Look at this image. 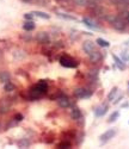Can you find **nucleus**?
<instances>
[{
  "mask_svg": "<svg viewBox=\"0 0 129 149\" xmlns=\"http://www.w3.org/2000/svg\"><path fill=\"white\" fill-rule=\"evenodd\" d=\"M110 3L115 6H122V0H110Z\"/></svg>",
  "mask_w": 129,
  "mask_h": 149,
  "instance_id": "nucleus-29",
  "label": "nucleus"
},
{
  "mask_svg": "<svg viewBox=\"0 0 129 149\" xmlns=\"http://www.w3.org/2000/svg\"><path fill=\"white\" fill-rule=\"evenodd\" d=\"M73 3L78 6H86L87 0H73Z\"/></svg>",
  "mask_w": 129,
  "mask_h": 149,
  "instance_id": "nucleus-27",
  "label": "nucleus"
},
{
  "mask_svg": "<svg viewBox=\"0 0 129 149\" xmlns=\"http://www.w3.org/2000/svg\"><path fill=\"white\" fill-rule=\"evenodd\" d=\"M60 63H61V66L66 67V68H75L78 66L77 62L73 59H71L69 56H62L60 59Z\"/></svg>",
  "mask_w": 129,
  "mask_h": 149,
  "instance_id": "nucleus-6",
  "label": "nucleus"
},
{
  "mask_svg": "<svg viewBox=\"0 0 129 149\" xmlns=\"http://www.w3.org/2000/svg\"><path fill=\"white\" fill-rule=\"evenodd\" d=\"M56 103H58V105L61 107V109H67L71 105V100L67 96H64V94H61L60 97L56 98Z\"/></svg>",
  "mask_w": 129,
  "mask_h": 149,
  "instance_id": "nucleus-7",
  "label": "nucleus"
},
{
  "mask_svg": "<svg viewBox=\"0 0 129 149\" xmlns=\"http://www.w3.org/2000/svg\"><path fill=\"white\" fill-rule=\"evenodd\" d=\"M10 80H11V74L7 72V70H1V72H0V81L5 84Z\"/></svg>",
  "mask_w": 129,
  "mask_h": 149,
  "instance_id": "nucleus-15",
  "label": "nucleus"
},
{
  "mask_svg": "<svg viewBox=\"0 0 129 149\" xmlns=\"http://www.w3.org/2000/svg\"><path fill=\"white\" fill-rule=\"evenodd\" d=\"M81 111L78 109V107H74V109H72V111H71V118L73 119V121H79V119H81Z\"/></svg>",
  "mask_w": 129,
  "mask_h": 149,
  "instance_id": "nucleus-13",
  "label": "nucleus"
},
{
  "mask_svg": "<svg viewBox=\"0 0 129 149\" xmlns=\"http://www.w3.org/2000/svg\"><path fill=\"white\" fill-rule=\"evenodd\" d=\"M88 78H90V80H97V79H98V69L90 70V73H88Z\"/></svg>",
  "mask_w": 129,
  "mask_h": 149,
  "instance_id": "nucleus-23",
  "label": "nucleus"
},
{
  "mask_svg": "<svg viewBox=\"0 0 129 149\" xmlns=\"http://www.w3.org/2000/svg\"><path fill=\"white\" fill-rule=\"evenodd\" d=\"M119 17L122 18L127 24H129V11L128 10H123V11H121L119 13Z\"/></svg>",
  "mask_w": 129,
  "mask_h": 149,
  "instance_id": "nucleus-21",
  "label": "nucleus"
},
{
  "mask_svg": "<svg viewBox=\"0 0 129 149\" xmlns=\"http://www.w3.org/2000/svg\"><path fill=\"white\" fill-rule=\"evenodd\" d=\"M128 87H129V81H128Z\"/></svg>",
  "mask_w": 129,
  "mask_h": 149,
  "instance_id": "nucleus-39",
  "label": "nucleus"
},
{
  "mask_svg": "<svg viewBox=\"0 0 129 149\" xmlns=\"http://www.w3.org/2000/svg\"><path fill=\"white\" fill-rule=\"evenodd\" d=\"M96 42H97L98 45L103 47V48H108V47H110V43L108 41H105V40H103V38H97Z\"/></svg>",
  "mask_w": 129,
  "mask_h": 149,
  "instance_id": "nucleus-22",
  "label": "nucleus"
},
{
  "mask_svg": "<svg viewBox=\"0 0 129 149\" xmlns=\"http://www.w3.org/2000/svg\"><path fill=\"white\" fill-rule=\"evenodd\" d=\"M122 60L123 61H129V53L128 51H124L122 54Z\"/></svg>",
  "mask_w": 129,
  "mask_h": 149,
  "instance_id": "nucleus-32",
  "label": "nucleus"
},
{
  "mask_svg": "<svg viewBox=\"0 0 129 149\" xmlns=\"http://www.w3.org/2000/svg\"><path fill=\"white\" fill-rule=\"evenodd\" d=\"M112 57H114V61H115V65L118 67V69L121 70H124L126 69V65H124V61L122 59H119L118 56H116V55H112Z\"/></svg>",
  "mask_w": 129,
  "mask_h": 149,
  "instance_id": "nucleus-14",
  "label": "nucleus"
},
{
  "mask_svg": "<svg viewBox=\"0 0 129 149\" xmlns=\"http://www.w3.org/2000/svg\"><path fill=\"white\" fill-rule=\"evenodd\" d=\"M16 90V86L11 82V81H7L4 84V91L5 92H13Z\"/></svg>",
  "mask_w": 129,
  "mask_h": 149,
  "instance_id": "nucleus-19",
  "label": "nucleus"
},
{
  "mask_svg": "<svg viewBox=\"0 0 129 149\" xmlns=\"http://www.w3.org/2000/svg\"><path fill=\"white\" fill-rule=\"evenodd\" d=\"M71 147V143L69 142H62L59 144V148H69Z\"/></svg>",
  "mask_w": 129,
  "mask_h": 149,
  "instance_id": "nucleus-31",
  "label": "nucleus"
},
{
  "mask_svg": "<svg viewBox=\"0 0 129 149\" xmlns=\"http://www.w3.org/2000/svg\"><path fill=\"white\" fill-rule=\"evenodd\" d=\"M58 16H59L60 18L66 19V20H77L75 17H73V16H69V14H67V13H58Z\"/></svg>",
  "mask_w": 129,
  "mask_h": 149,
  "instance_id": "nucleus-24",
  "label": "nucleus"
},
{
  "mask_svg": "<svg viewBox=\"0 0 129 149\" xmlns=\"http://www.w3.org/2000/svg\"><path fill=\"white\" fill-rule=\"evenodd\" d=\"M35 40L39 44H48L50 42V36L48 32H45V31H39V32L36 34Z\"/></svg>",
  "mask_w": 129,
  "mask_h": 149,
  "instance_id": "nucleus-4",
  "label": "nucleus"
},
{
  "mask_svg": "<svg viewBox=\"0 0 129 149\" xmlns=\"http://www.w3.org/2000/svg\"><path fill=\"white\" fill-rule=\"evenodd\" d=\"M34 17H35V16L32 14V12H29V13L24 14V19H25V20H32V19H34Z\"/></svg>",
  "mask_w": 129,
  "mask_h": 149,
  "instance_id": "nucleus-28",
  "label": "nucleus"
},
{
  "mask_svg": "<svg viewBox=\"0 0 129 149\" xmlns=\"http://www.w3.org/2000/svg\"><path fill=\"white\" fill-rule=\"evenodd\" d=\"M91 96V91H88L86 88H83V87H79L74 91V97L79 98V99H83V98H88Z\"/></svg>",
  "mask_w": 129,
  "mask_h": 149,
  "instance_id": "nucleus-8",
  "label": "nucleus"
},
{
  "mask_svg": "<svg viewBox=\"0 0 129 149\" xmlns=\"http://www.w3.org/2000/svg\"><path fill=\"white\" fill-rule=\"evenodd\" d=\"M122 99H123V96H121V97H118V98H117V99H116V100L114 101V104H118V103H119V101H121V100H122Z\"/></svg>",
  "mask_w": 129,
  "mask_h": 149,
  "instance_id": "nucleus-34",
  "label": "nucleus"
},
{
  "mask_svg": "<svg viewBox=\"0 0 129 149\" xmlns=\"http://www.w3.org/2000/svg\"><path fill=\"white\" fill-rule=\"evenodd\" d=\"M88 60H90L91 63H98L102 60V54L97 50H93L92 53L88 54Z\"/></svg>",
  "mask_w": 129,
  "mask_h": 149,
  "instance_id": "nucleus-9",
  "label": "nucleus"
},
{
  "mask_svg": "<svg viewBox=\"0 0 129 149\" xmlns=\"http://www.w3.org/2000/svg\"><path fill=\"white\" fill-rule=\"evenodd\" d=\"M35 26H36V25H35V23L32 22V20H25V23L23 24V29L25 30V31H28V32H29V31L34 30Z\"/></svg>",
  "mask_w": 129,
  "mask_h": 149,
  "instance_id": "nucleus-17",
  "label": "nucleus"
},
{
  "mask_svg": "<svg viewBox=\"0 0 129 149\" xmlns=\"http://www.w3.org/2000/svg\"><path fill=\"white\" fill-rule=\"evenodd\" d=\"M23 1H24V3H31L32 0H23Z\"/></svg>",
  "mask_w": 129,
  "mask_h": 149,
  "instance_id": "nucleus-36",
  "label": "nucleus"
},
{
  "mask_svg": "<svg viewBox=\"0 0 129 149\" xmlns=\"http://www.w3.org/2000/svg\"><path fill=\"white\" fill-rule=\"evenodd\" d=\"M116 134H117L116 129H109L108 131H105L104 134H102V135L99 136V142H100L102 144H105V143L109 142L111 138H114Z\"/></svg>",
  "mask_w": 129,
  "mask_h": 149,
  "instance_id": "nucleus-3",
  "label": "nucleus"
},
{
  "mask_svg": "<svg viewBox=\"0 0 129 149\" xmlns=\"http://www.w3.org/2000/svg\"><path fill=\"white\" fill-rule=\"evenodd\" d=\"M16 122H20L23 121V115L22 113H17V115H14V118H13Z\"/></svg>",
  "mask_w": 129,
  "mask_h": 149,
  "instance_id": "nucleus-30",
  "label": "nucleus"
},
{
  "mask_svg": "<svg viewBox=\"0 0 129 149\" xmlns=\"http://www.w3.org/2000/svg\"><path fill=\"white\" fill-rule=\"evenodd\" d=\"M83 23L87 26V28H90V29H92V30H99L100 28L97 25V23L94 22V20H92L91 18H87V17H85V18H83Z\"/></svg>",
  "mask_w": 129,
  "mask_h": 149,
  "instance_id": "nucleus-12",
  "label": "nucleus"
},
{
  "mask_svg": "<svg viewBox=\"0 0 129 149\" xmlns=\"http://www.w3.org/2000/svg\"><path fill=\"white\" fill-rule=\"evenodd\" d=\"M118 116H119V112H118V111L112 112V113L110 115V117H109L108 122H109V123H114V122H116V121H117V118H118Z\"/></svg>",
  "mask_w": 129,
  "mask_h": 149,
  "instance_id": "nucleus-25",
  "label": "nucleus"
},
{
  "mask_svg": "<svg viewBox=\"0 0 129 149\" xmlns=\"http://www.w3.org/2000/svg\"><path fill=\"white\" fill-rule=\"evenodd\" d=\"M30 144H31V142H30L29 140H25V138H24V140H20L19 142H18V146H19L20 148H28Z\"/></svg>",
  "mask_w": 129,
  "mask_h": 149,
  "instance_id": "nucleus-26",
  "label": "nucleus"
},
{
  "mask_svg": "<svg viewBox=\"0 0 129 149\" xmlns=\"http://www.w3.org/2000/svg\"><path fill=\"white\" fill-rule=\"evenodd\" d=\"M94 48H96V44H94V42H92V41H85V42L83 43V50H84L86 54L92 53V51L94 50Z\"/></svg>",
  "mask_w": 129,
  "mask_h": 149,
  "instance_id": "nucleus-10",
  "label": "nucleus"
},
{
  "mask_svg": "<svg viewBox=\"0 0 129 149\" xmlns=\"http://www.w3.org/2000/svg\"><path fill=\"white\" fill-rule=\"evenodd\" d=\"M47 91H48V84L44 80H41L30 90V98L31 99H38V98L43 97L47 93Z\"/></svg>",
  "mask_w": 129,
  "mask_h": 149,
  "instance_id": "nucleus-1",
  "label": "nucleus"
},
{
  "mask_svg": "<svg viewBox=\"0 0 129 149\" xmlns=\"http://www.w3.org/2000/svg\"><path fill=\"white\" fill-rule=\"evenodd\" d=\"M11 101L10 99H0V115H6V113H9L10 112V110H11Z\"/></svg>",
  "mask_w": 129,
  "mask_h": 149,
  "instance_id": "nucleus-5",
  "label": "nucleus"
},
{
  "mask_svg": "<svg viewBox=\"0 0 129 149\" xmlns=\"http://www.w3.org/2000/svg\"><path fill=\"white\" fill-rule=\"evenodd\" d=\"M22 40L29 42V41H31V36H29V35H23V36H22Z\"/></svg>",
  "mask_w": 129,
  "mask_h": 149,
  "instance_id": "nucleus-33",
  "label": "nucleus"
},
{
  "mask_svg": "<svg viewBox=\"0 0 129 149\" xmlns=\"http://www.w3.org/2000/svg\"><path fill=\"white\" fill-rule=\"evenodd\" d=\"M108 109H109V107H108L107 104H102V105H99L98 107L94 110V115H96V117H103L104 115L108 112Z\"/></svg>",
  "mask_w": 129,
  "mask_h": 149,
  "instance_id": "nucleus-11",
  "label": "nucleus"
},
{
  "mask_svg": "<svg viewBox=\"0 0 129 149\" xmlns=\"http://www.w3.org/2000/svg\"><path fill=\"white\" fill-rule=\"evenodd\" d=\"M56 3H64V1H67V0H55Z\"/></svg>",
  "mask_w": 129,
  "mask_h": 149,
  "instance_id": "nucleus-35",
  "label": "nucleus"
},
{
  "mask_svg": "<svg viewBox=\"0 0 129 149\" xmlns=\"http://www.w3.org/2000/svg\"><path fill=\"white\" fill-rule=\"evenodd\" d=\"M93 1H96V3H98V1H102V0H93Z\"/></svg>",
  "mask_w": 129,
  "mask_h": 149,
  "instance_id": "nucleus-38",
  "label": "nucleus"
},
{
  "mask_svg": "<svg viewBox=\"0 0 129 149\" xmlns=\"http://www.w3.org/2000/svg\"><path fill=\"white\" fill-rule=\"evenodd\" d=\"M110 24L112 25V28H114L116 31H124L126 28H127V23L119 17V16H116L115 19L112 20Z\"/></svg>",
  "mask_w": 129,
  "mask_h": 149,
  "instance_id": "nucleus-2",
  "label": "nucleus"
},
{
  "mask_svg": "<svg viewBox=\"0 0 129 149\" xmlns=\"http://www.w3.org/2000/svg\"><path fill=\"white\" fill-rule=\"evenodd\" d=\"M32 14H34L35 17L42 18V19H49L50 18V14H48L45 12H42V11H32Z\"/></svg>",
  "mask_w": 129,
  "mask_h": 149,
  "instance_id": "nucleus-18",
  "label": "nucleus"
},
{
  "mask_svg": "<svg viewBox=\"0 0 129 149\" xmlns=\"http://www.w3.org/2000/svg\"><path fill=\"white\" fill-rule=\"evenodd\" d=\"M1 57H3V51L0 50V59H1Z\"/></svg>",
  "mask_w": 129,
  "mask_h": 149,
  "instance_id": "nucleus-37",
  "label": "nucleus"
},
{
  "mask_svg": "<svg viewBox=\"0 0 129 149\" xmlns=\"http://www.w3.org/2000/svg\"><path fill=\"white\" fill-rule=\"evenodd\" d=\"M117 92H118V88L117 87H114L110 92H109V94H108V97H107V99H108V101H111V100H114L115 99V97H116V94H117Z\"/></svg>",
  "mask_w": 129,
  "mask_h": 149,
  "instance_id": "nucleus-20",
  "label": "nucleus"
},
{
  "mask_svg": "<svg viewBox=\"0 0 129 149\" xmlns=\"http://www.w3.org/2000/svg\"><path fill=\"white\" fill-rule=\"evenodd\" d=\"M12 55H13L14 59H17V60H23L24 57L26 56V53L24 51V50H22V49H16V50L12 53Z\"/></svg>",
  "mask_w": 129,
  "mask_h": 149,
  "instance_id": "nucleus-16",
  "label": "nucleus"
}]
</instances>
